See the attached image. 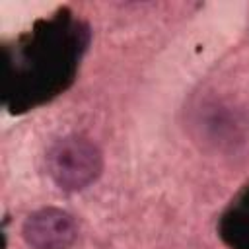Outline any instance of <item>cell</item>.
Masks as SVG:
<instances>
[{"label":"cell","mask_w":249,"mask_h":249,"mask_svg":"<svg viewBox=\"0 0 249 249\" xmlns=\"http://www.w3.org/2000/svg\"><path fill=\"white\" fill-rule=\"evenodd\" d=\"M89 45V27L70 10L39 19L14 49H6V99L27 111L62 93Z\"/></svg>","instance_id":"1"},{"label":"cell","mask_w":249,"mask_h":249,"mask_svg":"<svg viewBox=\"0 0 249 249\" xmlns=\"http://www.w3.org/2000/svg\"><path fill=\"white\" fill-rule=\"evenodd\" d=\"M103 171V154L95 142L80 134L56 140L47 152V173L66 193L89 187Z\"/></svg>","instance_id":"2"},{"label":"cell","mask_w":249,"mask_h":249,"mask_svg":"<svg viewBox=\"0 0 249 249\" xmlns=\"http://www.w3.org/2000/svg\"><path fill=\"white\" fill-rule=\"evenodd\" d=\"M21 235L31 249H70L78 237V226L66 210L49 206L25 218Z\"/></svg>","instance_id":"3"},{"label":"cell","mask_w":249,"mask_h":249,"mask_svg":"<svg viewBox=\"0 0 249 249\" xmlns=\"http://www.w3.org/2000/svg\"><path fill=\"white\" fill-rule=\"evenodd\" d=\"M218 231L231 249H249V183L231 198L220 218Z\"/></svg>","instance_id":"4"}]
</instances>
